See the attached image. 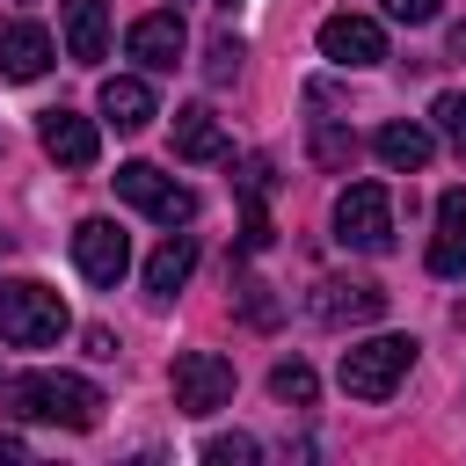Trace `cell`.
Instances as JSON below:
<instances>
[{
	"instance_id": "obj_1",
	"label": "cell",
	"mask_w": 466,
	"mask_h": 466,
	"mask_svg": "<svg viewBox=\"0 0 466 466\" xmlns=\"http://www.w3.org/2000/svg\"><path fill=\"white\" fill-rule=\"evenodd\" d=\"M0 408L22 422H51V430H95L102 422V393L80 371H15L0 386Z\"/></svg>"
},
{
	"instance_id": "obj_2",
	"label": "cell",
	"mask_w": 466,
	"mask_h": 466,
	"mask_svg": "<svg viewBox=\"0 0 466 466\" xmlns=\"http://www.w3.org/2000/svg\"><path fill=\"white\" fill-rule=\"evenodd\" d=\"M73 320H66V299L51 291V284H36V277H15V284H0V342H15V350H44V342H58Z\"/></svg>"
},
{
	"instance_id": "obj_3",
	"label": "cell",
	"mask_w": 466,
	"mask_h": 466,
	"mask_svg": "<svg viewBox=\"0 0 466 466\" xmlns=\"http://www.w3.org/2000/svg\"><path fill=\"white\" fill-rule=\"evenodd\" d=\"M415 364V335H371L342 350V393L350 400H386Z\"/></svg>"
},
{
	"instance_id": "obj_4",
	"label": "cell",
	"mask_w": 466,
	"mask_h": 466,
	"mask_svg": "<svg viewBox=\"0 0 466 466\" xmlns=\"http://www.w3.org/2000/svg\"><path fill=\"white\" fill-rule=\"evenodd\" d=\"M335 240L357 248V255H386L393 248V197H386V182H350L335 197Z\"/></svg>"
},
{
	"instance_id": "obj_5",
	"label": "cell",
	"mask_w": 466,
	"mask_h": 466,
	"mask_svg": "<svg viewBox=\"0 0 466 466\" xmlns=\"http://www.w3.org/2000/svg\"><path fill=\"white\" fill-rule=\"evenodd\" d=\"M116 197H124V204H138L146 218H160L167 233L197 218V189H182V182H175V175H160L153 160H124V167H116Z\"/></svg>"
},
{
	"instance_id": "obj_6",
	"label": "cell",
	"mask_w": 466,
	"mask_h": 466,
	"mask_svg": "<svg viewBox=\"0 0 466 466\" xmlns=\"http://www.w3.org/2000/svg\"><path fill=\"white\" fill-rule=\"evenodd\" d=\"M233 400V364L218 350H182L175 357V408L182 415H218Z\"/></svg>"
},
{
	"instance_id": "obj_7",
	"label": "cell",
	"mask_w": 466,
	"mask_h": 466,
	"mask_svg": "<svg viewBox=\"0 0 466 466\" xmlns=\"http://www.w3.org/2000/svg\"><path fill=\"white\" fill-rule=\"evenodd\" d=\"M306 313H313L320 328L379 320V313H386V284H371V277H320V284H313V299H306Z\"/></svg>"
},
{
	"instance_id": "obj_8",
	"label": "cell",
	"mask_w": 466,
	"mask_h": 466,
	"mask_svg": "<svg viewBox=\"0 0 466 466\" xmlns=\"http://www.w3.org/2000/svg\"><path fill=\"white\" fill-rule=\"evenodd\" d=\"M73 262H80L87 284H116V277L131 269L124 226H116V218H80V226H73Z\"/></svg>"
},
{
	"instance_id": "obj_9",
	"label": "cell",
	"mask_w": 466,
	"mask_h": 466,
	"mask_svg": "<svg viewBox=\"0 0 466 466\" xmlns=\"http://www.w3.org/2000/svg\"><path fill=\"white\" fill-rule=\"evenodd\" d=\"M36 138H44V153L58 160V167H95L102 160V131H95V116H80V109H44L36 116Z\"/></svg>"
},
{
	"instance_id": "obj_10",
	"label": "cell",
	"mask_w": 466,
	"mask_h": 466,
	"mask_svg": "<svg viewBox=\"0 0 466 466\" xmlns=\"http://www.w3.org/2000/svg\"><path fill=\"white\" fill-rule=\"evenodd\" d=\"M182 44H189V29H182V15H175V7L138 15V22L124 29V51H131L146 73H175V66H182Z\"/></svg>"
},
{
	"instance_id": "obj_11",
	"label": "cell",
	"mask_w": 466,
	"mask_h": 466,
	"mask_svg": "<svg viewBox=\"0 0 466 466\" xmlns=\"http://www.w3.org/2000/svg\"><path fill=\"white\" fill-rule=\"evenodd\" d=\"M320 58H335V66H379L386 58V29L371 15H328L320 22Z\"/></svg>"
},
{
	"instance_id": "obj_12",
	"label": "cell",
	"mask_w": 466,
	"mask_h": 466,
	"mask_svg": "<svg viewBox=\"0 0 466 466\" xmlns=\"http://www.w3.org/2000/svg\"><path fill=\"white\" fill-rule=\"evenodd\" d=\"M51 73V29L44 22H0V80Z\"/></svg>"
},
{
	"instance_id": "obj_13",
	"label": "cell",
	"mask_w": 466,
	"mask_h": 466,
	"mask_svg": "<svg viewBox=\"0 0 466 466\" xmlns=\"http://www.w3.org/2000/svg\"><path fill=\"white\" fill-rule=\"evenodd\" d=\"M430 277H466V189L437 197V240H430Z\"/></svg>"
},
{
	"instance_id": "obj_14",
	"label": "cell",
	"mask_w": 466,
	"mask_h": 466,
	"mask_svg": "<svg viewBox=\"0 0 466 466\" xmlns=\"http://www.w3.org/2000/svg\"><path fill=\"white\" fill-rule=\"evenodd\" d=\"M95 109H102V124H116V131H146V124L160 116V109H153V87H146V80H131V73L102 80Z\"/></svg>"
},
{
	"instance_id": "obj_15",
	"label": "cell",
	"mask_w": 466,
	"mask_h": 466,
	"mask_svg": "<svg viewBox=\"0 0 466 466\" xmlns=\"http://www.w3.org/2000/svg\"><path fill=\"white\" fill-rule=\"evenodd\" d=\"M189 269H197V240H189V233H167V240L146 255V299H175V291L189 284Z\"/></svg>"
},
{
	"instance_id": "obj_16",
	"label": "cell",
	"mask_w": 466,
	"mask_h": 466,
	"mask_svg": "<svg viewBox=\"0 0 466 466\" xmlns=\"http://www.w3.org/2000/svg\"><path fill=\"white\" fill-rule=\"evenodd\" d=\"M66 51L95 66L109 51V0H66Z\"/></svg>"
},
{
	"instance_id": "obj_17",
	"label": "cell",
	"mask_w": 466,
	"mask_h": 466,
	"mask_svg": "<svg viewBox=\"0 0 466 466\" xmlns=\"http://www.w3.org/2000/svg\"><path fill=\"white\" fill-rule=\"evenodd\" d=\"M175 153H182V160H226V131H218V116H211V102L175 109Z\"/></svg>"
},
{
	"instance_id": "obj_18",
	"label": "cell",
	"mask_w": 466,
	"mask_h": 466,
	"mask_svg": "<svg viewBox=\"0 0 466 466\" xmlns=\"http://www.w3.org/2000/svg\"><path fill=\"white\" fill-rule=\"evenodd\" d=\"M430 146H437V138H430L422 124H379V131H371V153H379L393 175H415V167H430Z\"/></svg>"
},
{
	"instance_id": "obj_19",
	"label": "cell",
	"mask_w": 466,
	"mask_h": 466,
	"mask_svg": "<svg viewBox=\"0 0 466 466\" xmlns=\"http://www.w3.org/2000/svg\"><path fill=\"white\" fill-rule=\"evenodd\" d=\"M269 393H277V400H291V408H313V393H320V379H313V364H299V357H284V364L269 371Z\"/></svg>"
},
{
	"instance_id": "obj_20",
	"label": "cell",
	"mask_w": 466,
	"mask_h": 466,
	"mask_svg": "<svg viewBox=\"0 0 466 466\" xmlns=\"http://www.w3.org/2000/svg\"><path fill=\"white\" fill-rule=\"evenodd\" d=\"M313 160H320V167H335V175H342V167H350V160H357V138H350V131H342V124H328V116H320V124H313Z\"/></svg>"
},
{
	"instance_id": "obj_21",
	"label": "cell",
	"mask_w": 466,
	"mask_h": 466,
	"mask_svg": "<svg viewBox=\"0 0 466 466\" xmlns=\"http://www.w3.org/2000/svg\"><path fill=\"white\" fill-rule=\"evenodd\" d=\"M430 124H437V131H444V138L466 153V87H444V95L430 102Z\"/></svg>"
},
{
	"instance_id": "obj_22",
	"label": "cell",
	"mask_w": 466,
	"mask_h": 466,
	"mask_svg": "<svg viewBox=\"0 0 466 466\" xmlns=\"http://www.w3.org/2000/svg\"><path fill=\"white\" fill-rule=\"evenodd\" d=\"M233 291H240V313H248L255 328H277V299H269V284H255V277H240Z\"/></svg>"
},
{
	"instance_id": "obj_23",
	"label": "cell",
	"mask_w": 466,
	"mask_h": 466,
	"mask_svg": "<svg viewBox=\"0 0 466 466\" xmlns=\"http://www.w3.org/2000/svg\"><path fill=\"white\" fill-rule=\"evenodd\" d=\"M204 73L226 87V80L240 73V36H211V51H204Z\"/></svg>"
},
{
	"instance_id": "obj_24",
	"label": "cell",
	"mask_w": 466,
	"mask_h": 466,
	"mask_svg": "<svg viewBox=\"0 0 466 466\" xmlns=\"http://www.w3.org/2000/svg\"><path fill=\"white\" fill-rule=\"evenodd\" d=\"M204 459H211V466H248V459H255V437H240V430H233V437H211Z\"/></svg>"
},
{
	"instance_id": "obj_25",
	"label": "cell",
	"mask_w": 466,
	"mask_h": 466,
	"mask_svg": "<svg viewBox=\"0 0 466 466\" xmlns=\"http://www.w3.org/2000/svg\"><path fill=\"white\" fill-rule=\"evenodd\" d=\"M262 248H269V211L248 204V211H240V255H262Z\"/></svg>"
},
{
	"instance_id": "obj_26",
	"label": "cell",
	"mask_w": 466,
	"mask_h": 466,
	"mask_svg": "<svg viewBox=\"0 0 466 466\" xmlns=\"http://www.w3.org/2000/svg\"><path fill=\"white\" fill-rule=\"evenodd\" d=\"M386 7V22H408V29H422V22H437V7L444 0H379Z\"/></svg>"
},
{
	"instance_id": "obj_27",
	"label": "cell",
	"mask_w": 466,
	"mask_h": 466,
	"mask_svg": "<svg viewBox=\"0 0 466 466\" xmlns=\"http://www.w3.org/2000/svg\"><path fill=\"white\" fill-rule=\"evenodd\" d=\"M87 357H116V335L109 328H87Z\"/></svg>"
},
{
	"instance_id": "obj_28",
	"label": "cell",
	"mask_w": 466,
	"mask_h": 466,
	"mask_svg": "<svg viewBox=\"0 0 466 466\" xmlns=\"http://www.w3.org/2000/svg\"><path fill=\"white\" fill-rule=\"evenodd\" d=\"M0 459H29V444H22V437H7V430H0Z\"/></svg>"
},
{
	"instance_id": "obj_29",
	"label": "cell",
	"mask_w": 466,
	"mask_h": 466,
	"mask_svg": "<svg viewBox=\"0 0 466 466\" xmlns=\"http://www.w3.org/2000/svg\"><path fill=\"white\" fill-rule=\"evenodd\" d=\"M451 58H466V22H459V29H451Z\"/></svg>"
},
{
	"instance_id": "obj_30",
	"label": "cell",
	"mask_w": 466,
	"mask_h": 466,
	"mask_svg": "<svg viewBox=\"0 0 466 466\" xmlns=\"http://www.w3.org/2000/svg\"><path fill=\"white\" fill-rule=\"evenodd\" d=\"M218 7H233V0H218Z\"/></svg>"
},
{
	"instance_id": "obj_31",
	"label": "cell",
	"mask_w": 466,
	"mask_h": 466,
	"mask_svg": "<svg viewBox=\"0 0 466 466\" xmlns=\"http://www.w3.org/2000/svg\"><path fill=\"white\" fill-rule=\"evenodd\" d=\"M0 240H7V233H0Z\"/></svg>"
}]
</instances>
